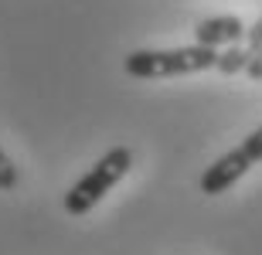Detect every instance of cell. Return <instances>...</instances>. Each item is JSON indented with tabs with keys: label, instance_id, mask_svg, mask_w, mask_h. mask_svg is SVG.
<instances>
[{
	"label": "cell",
	"instance_id": "obj_2",
	"mask_svg": "<svg viewBox=\"0 0 262 255\" xmlns=\"http://www.w3.org/2000/svg\"><path fill=\"white\" fill-rule=\"evenodd\" d=\"M129 167H133V150L129 147H113L106 157L99 160L96 167L89 170V174L65 194V211L75 215V218L89 215V211L129 174Z\"/></svg>",
	"mask_w": 262,
	"mask_h": 255
},
{
	"label": "cell",
	"instance_id": "obj_1",
	"mask_svg": "<svg viewBox=\"0 0 262 255\" xmlns=\"http://www.w3.org/2000/svg\"><path fill=\"white\" fill-rule=\"evenodd\" d=\"M218 68V48L208 44H187V48L167 51H133L123 61L129 79H174V75H198V72Z\"/></svg>",
	"mask_w": 262,
	"mask_h": 255
},
{
	"label": "cell",
	"instance_id": "obj_3",
	"mask_svg": "<svg viewBox=\"0 0 262 255\" xmlns=\"http://www.w3.org/2000/svg\"><path fill=\"white\" fill-rule=\"evenodd\" d=\"M255 164H262V126H255L238 147L228 150L225 157H218L211 167L204 170L201 174V194H208V197L225 194V191L238 184Z\"/></svg>",
	"mask_w": 262,
	"mask_h": 255
},
{
	"label": "cell",
	"instance_id": "obj_5",
	"mask_svg": "<svg viewBox=\"0 0 262 255\" xmlns=\"http://www.w3.org/2000/svg\"><path fill=\"white\" fill-rule=\"evenodd\" d=\"M249 61H252V51H249V48L228 44V51L218 55V72H222V75H238V72L249 68Z\"/></svg>",
	"mask_w": 262,
	"mask_h": 255
},
{
	"label": "cell",
	"instance_id": "obj_4",
	"mask_svg": "<svg viewBox=\"0 0 262 255\" xmlns=\"http://www.w3.org/2000/svg\"><path fill=\"white\" fill-rule=\"evenodd\" d=\"M249 34V28L242 24V17L222 14V17H204L194 28V41L208 44V48H222V44H238Z\"/></svg>",
	"mask_w": 262,
	"mask_h": 255
},
{
	"label": "cell",
	"instance_id": "obj_7",
	"mask_svg": "<svg viewBox=\"0 0 262 255\" xmlns=\"http://www.w3.org/2000/svg\"><path fill=\"white\" fill-rule=\"evenodd\" d=\"M245 48L252 51V58H255V55L262 51V17L255 20L252 28H249V34H245Z\"/></svg>",
	"mask_w": 262,
	"mask_h": 255
},
{
	"label": "cell",
	"instance_id": "obj_8",
	"mask_svg": "<svg viewBox=\"0 0 262 255\" xmlns=\"http://www.w3.org/2000/svg\"><path fill=\"white\" fill-rule=\"evenodd\" d=\"M245 75H249L252 82H262V51L255 55L252 61H249V68H245Z\"/></svg>",
	"mask_w": 262,
	"mask_h": 255
},
{
	"label": "cell",
	"instance_id": "obj_6",
	"mask_svg": "<svg viewBox=\"0 0 262 255\" xmlns=\"http://www.w3.org/2000/svg\"><path fill=\"white\" fill-rule=\"evenodd\" d=\"M14 187H17V167L0 147V191H14Z\"/></svg>",
	"mask_w": 262,
	"mask_h": 255
}]
</instances>
